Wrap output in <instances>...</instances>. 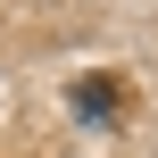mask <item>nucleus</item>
Here are the masks:
<instances>
[]
</instances>
